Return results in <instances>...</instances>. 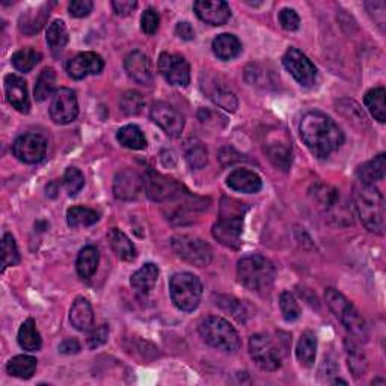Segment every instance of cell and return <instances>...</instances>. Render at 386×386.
I'll list each match as a JSON object with an SVG mask.
<instances>
[{
    "mask_svg": "<svg viewBox=\"0 0 386 386\" xmlns=\"http://www.w3.org/2000/svg\"><path fill=\"white\" fill-rule=\"evenodd\" d=\"M300 138L307 148L319 159H326L344 142L341 128L333 121L321 112H308L300 121Z\"/></svg>",
    "mask_w": 386,
    "mask_h": 386,
    "instance_id": "obj_1",
    "label": "cell"
},
{
    "mask_svg": "<svg viewBox=\"0 0 386 386\" xmlns=\"http://www.w3.org/2000/svg\"><path fill=\"white\" fill-rule=\"evenodd\" d=\"M353 204L360 222L371 233L383 234L385 229V199L374 184L356 181L353 186Z\"/></svg>",
    "mask_w": 386,
    "mask_h": 386,
    "instance_id": "obj_2",
    "label": "cell"
},
{
    "mask_svg": "<svg viewBox=\"0 0 386 386\" xmlns=\"http://www.w3.org/2000/svg\"><path fill=\"white\" fill-rule=\"evenodd\" d=\"M248 207L240 201L224 198L221 207V219L213 225V236L221 245L238 249L241 245V231H243V217Z\"/></svg>",
    "mask_w": 386,
    "mask_h": 386,
    "instance_id": "obj_3",
    "label": "cell"
},
{
    "mask_svg": "<svg viewBox=\"0 0 386 386\" xmlns=\"http://www.w3.org/2000/svg\"><path fill=\"white\" fill-rule=\"evenodd\" d=\"M237 276L241 285H245L250 292L263 293L272 288L276 269L270 260L261 255H248L238 261Z\"/></svg>",
    "mask_w": 386,
    "mask_h": 386,
    "instance_id": "obj_4",
    "label": "cell"
},
{
    "mask_svg": "<svg viewBox=\"0 0 386 386\" xmlns=\"http://www.w3.org/2000/svg\"><path fill=\"white\" fill-rule=\"evenodd\" d=\"M326 304L335 314V317L343 323L344 328L350 332L358 341H368V326L365 319L360 316V312L353 307L352 302H348L344 294H341L335 288H326L324 292Z\"/></svg>",
    "mask_w": 386,
    "mask_h": 386,
    "instance_id": "obj_5",
    "label": "cell"
},
{
    "mask_svg": "<svg viewBox=\"0 0 386 386\" xmlns=\"http://www.w3.org/2000/svg\"><path fill=\"white\" fill-rule=\"evenodd\" d=\"M312 198L320 211L336 225H352V205L347 202L340 190L328 186L317 184L312 187Z\"/></svg>",
    "mask_w": 386,
    "mask_h": 386,
    "instance_id": "obj_6",
    "label": "cell"
},
{
    "mask_svg": "<svg viewBox=\"0 0 386 386\" xmlns=\"http://www.w3.org/2000/svg\"><path fill=\"white\" fill-rule=\"evenodd\" d=\"M202 340L214 348L234 353L240 348V336L231 323L222 317H207L199 324Z\"/></svg>",
    "mask_w": 386,
    "mask_h": 386,
    "instance_id": "obj_7",
    "label": "cell"
},
{
    "mask_svg": "<svg viewBox=\"0 0 386 386\" xmlns=\"http://www.w3.org/2000/svg\"><path fill=\"white\" fill-rule=\"evenodd\" d=\"M169 292H171V299L178 309L192 312L193 309L198 308L201 302L202 284L198 276L187 272H181L175 273L171 277V281H169Z\"/></svg>",
    "mask_w": 386,
    "mask_h": 386,
    "instance_id": "obj_8",
    "label": "cell"
},
{
    "mask_svg": "<svg viewBox=\"0 0 386 386\" xmlns=\"http://www.w3.org/2000/svg\"><path fill=\"white\" fill-rule=\"evenodd\" d=\"M171 246L177 255L197 268H205L211 263L213 252L209 243L192 236H175L171 240Z\"/></svg>",
    "mask_w": 386,
    "mask_h": 386,
    "instance_id": "obj_9",
    "label": "cell"
},
{
    "mask_svg": "<svg viewBox=\"0 0 386 386\" xmlns=\"http://www.w3.org/2000/svg\"><path fill=\"white\" fill-rule=\"evenodd\" d=\"M282 64L285 70L292 75L296 82L302 87L309 88L317 80V68L314 67L311 60L302 53L297 48L292 47L288 48L287 53L284 55Z\"/></svg>",
    "mask_w": 386,
    "mask_h": 386,
    "instance_id": "obj_10",
    "label": "cell"
},
{
    "mask_svg": "<svg viewBox=\"0 0 386 386\" xmlns=\"http://www.w3.org/2000/svg\"><path fill=\"white\" fill-rule=\"evenodd\" d=\"M249 353L255 364L264 371H275L281 367L280 352L264 333H255L249 340Z\"/></svg>",
    "mask_w": 386,
    "mask_h": 386,
    "instance_id": "obj_11",
    "label": "cell"
},
{
    "mask_svg": "<svg viewBox=\"0 0 386 386\" xmlns=\"http://www.w3.org/2000/svg\"><path fill=\"white\" fill-rule=\"evenodd\" d=\"M12 153L23 163H40L47 153V140L38 133H26L16 139Z\"/></svg>",
    "mask_w": 386,
    "mask_h": 386,
    "instance_id": "obj_12",
    "label": "cell"
},
{
    "mask_svg": "<svg viewBox=\"0 0 386 386\" xmlns=\"http://www.w3.org/2000/svg\"><path fill=\"white\" fill-rule=\"evenodd\" d=\"M159 71L169 84L187 87L190 83V67L187 60L174 53H162L159 57Z\"/></svg>",
    "mask_w": 386,
    "mask_h": 386,
    "instance_id": "obj_13",
    "label": "cell"
},
{
    "mask_svg": "<svg viewBox=\"0 0 386 386\" xmlns=\"http://www.w3.org/2000/svg\"><path fill=\"white\" fill-rule=\"evenodd\" d=\"M143 186L147 195L155 202H166L172 199L175 195L184 187L178 184L175 180L157 174L154 171H148L143 177Z\"/></svg>",
    "mask_w": 386,
    "mask_h": 386,
    "instance_id": "obj_14",
    "label": "cell"
},
{
    "mask_svg": "<svg viewBox=\"0 0 386 386\" xmlns=\"http://www.w3.org/2000/svg\"><path fill=\"white\" fill-rule=\"evenodd\" d=\"M151 119L159 126L167 136L178 138L184 128V118L171 104L159 101L154 103L150 112Z\"/></svg>",
    "mask_w": 386,
    "mask_h": 386,
    "instance_id": "obj_15",
    "label": "cell"
},
{
    "mask_svg": "<svg viewBox=\"0 0 386 386\" xmlns=\"http://www.w3.org/2000/svg\"><path fill=\"white\" fill-rule=\"evenodd\" d=\"M79 104L76 94L68 88H60L55 92L50 104V116L56 124H70L77 118Z\"/></svg>",
    "mask_w": 386,
    "mask_h": 386,
    "instance_id": "obj_16",
    "label": "cell"
},
{
    "mask_svg": "<svg viewBox=\"0 0 386 386\" xmlns=\"http://www.w3.org/2000/svg\"><path fill=\"white\" fill-rule=\"evenodd\" d=\"M104 68V60L94 52H84L72 57L67 64V72L71 79L82 80L87 76L100 75Z\"/></svg>",
    "mask_w": 386,
    "mask_h": 386,
    "instance_id": "obj_17",
    "label": "cell"
},
{
    "mask_svg": "<svg viewBox=\"0 0 386 386\" xmlns=\"http://www.w3.org/2000/svg\"><path fill=\"white\" fill-rule=\"evenodd\" d=\"M124 67H126L128 77L133 82H136L138 84H140V87H151L153 84V68H151L150 57L147 55L139 52V50L131 52L126 57Z\"/></svg>",
    "mask_w": 386,
    "mask_h": 386,
    "instance_id": "obj_18",
    "label": "cell"
},
{
    "mask_svg": "<svg viewBox=\"0 0 386 386\" xmlns=\"http://www.w3.org/2000/svg\"><path fill=\"white\" fill-rule=\"evenodd\" d=\"M193 9H195L199 20L213 24V26H222L231 17L229 5L226 2H222V0H217V2L198 0V2L193 4Z\"/></svg>",
    "mask_w": 386,
    "mask_h": 386,
    "instance_id": "obj_19",
    "label": "cell"
},
{
    "mask_svg": "<svg viewBox=\"0 0 386 386\" xmlns=\"http://www.w3.org/2000/svg\"><path fill=\"white\" fill-rule=\"evenodd\" d=\"M5 92L8 103L21 114L31 111V101L26 80L17 75H8L5 77Z\"/></svg>",
    "mask_w": 386,
    "mask_h": 386,
    "instance_id": "obj_20",
    "label": "cell"
},
{
    "mask_svg": "<svg viewBox=\"0 0 386 386\" xmlns=\"http://www.w3.org/2000/svg\"><path fill=\"white\" fill-rule=\"evenodd\" d=\"M143 181L139 174L133 169H124L116 174L114 181V193L115 198L123 201L136 199L140 193Z\"/></svg>",
    "mask_w": 386,
    "mask_h": 386,
    "instance_id": "obj_21",
    "label": "cell"
},
{
    "mask_svg": "<svg viewBox=\"0 0 386 386\" xmlns=\"http://www.w3.org/2000/svg\"><path fill=\"white\" fill-rule=\"evenodd\" d=\"M229 189L241 193H257L263 187V181L258 174L248 171V169H236L226 178Z\"/></svg>",
    "mask_w": 386,
    "mask_h": 386,
    "instance_id": "obj_22",
    "label": "cell"
},
{
    "mask_svg": "<svg viewBox=\"0 0 386 386\" xmlns=\"http://www.w3.org/2000/svg\"><path fill=\"white\" fill-rule=\"evenodd\" d=\"M264 153L269 157V160L281 171H288L292 166V145L287 140L275 139L264 145Z\"/></svg>",
    "mask_w": 386,
    "mask_h": 386,
    "instance_id": "obj_23",
    "label": "cell"
},
{
    "mask_svg": "<svg viewBox=\"0 0 386 386\" xmlns=\"http://www.w3.org/2000/svg\"><path fill=\"white\" fill-rule=\"evenodd\" d=\"M70 320L72 326L80 332L91 331L94 326V311L89 302L84 297H77L70 311Z\"/></svg>",
    "mask_w": 386,
    "mask_h": 386,
    "instance_id": "obj_24",
    "label": "cell"
},
{
    "mask_svg": "<svg viewBox=\"0 0 386 386\" xmlns=\"http://www.w3.org/2000/svg\"><path fill=\"white\" fill-rule=\"evenodd\" d=\"M107 240L109 245H111L112 250L116 253V257L119 260L124 261H133L138 257V250L133 245V241L121 231L118 228H112L111 231L107 233Z\"/></svg>",
    "mask_w": 386,
    "mask_h": 386,
    "instance_id": "obj_25",
    "label": "cell"
},
{
    "mask_svg": "<svg viewBox=\"0 0 386 386\" xmlns=\"http://www.w3.org/2000/svg\"><path fill=\"white\" fill-rule=\"evenodd\" d=\"M157 277H159V269H157L155 264L148 263V264H143L136 273L131 275L130 284L138 293L148 294L154 288Z\"/></svg>",
    "mask_w": 386,
    "mask_h": 386,
    "instance_id": "obj_26",
    "label": "cell"
},
{
    "mask_svg": "<svg viewBox=\"0 0 386 386\" xmlns=\"http://www.w3.org/2000/svg\"><path fill=\"white\" fill-rule=\"evenodd\" d=\"M213 53L222 60H231L241 53V43L231 33L217 35L211 44Z\"/></svg>",
    "mask_w": 386,
    "mask_h": 386,
    "instance_id": "obj_27",
    "label": "cell"
},
{
    "mask_svg": "<svg viewBox=\"0 0 386 386\" xmlns=\"http://www.w3.org/2000/svg\"><path fill=\"white\" fill-rule=\"evenodd\" d=\"M385 169H386V155L382 153L377 157H374L373 160L360 165L356 171L358 181L365 184H374L376 181H380L385 178Z\"/></svg>",
    "mask_w": 386,
    "mask_h": 386,
    "instance_id": "obj_28",
    "label": "cell"
},
{
    "mask_svg": "<svg viewBox=\"0 0 386 386\" xmlns=\"http://www.w3.org/2000/svg\"><path fill=\"white\" fill-rule=\"evenodd\" d=\"M100 263V252L95 246H87L79 252V257L76 261V269L80 277L83 280H89V277L96 272Z\"/></svg>",
    "mask_w": 386,
    "mask_h": 386,
    "instance_id": "obj_29",
    "label": "cell"
},
{
    "mask_svg": "<svg viewBox=\"0 0 386 386\" xmlns=\"http://www.w3.org/2000/svg\"><path fill=\"white\" fill-rule=\"evenodd\" d=\"M316 353H317V338L311 331H307L302 333L300 340L297 343L296 356L299 362L304 367H312L316 362Z\"/></svg>",
    "mask_w": 386,
    "mask_h": 386,
    "instance_id": "obj_30",
    "label": "cell"
},
{
    "mask_svg": "<svg viewBox=\"0 0 386 386\" xmlns=\"http://www.w3.org/2000/svg\"><path fill=\"white\" fill-rule=\"evenodd\" d=\"M36 365H38V360H36L33 356L18 355L8 362L6 371L8 374H11V376L18 377V379H31L36 371Z\"/></svg>",
    "mask_w": 386,
    "mask_h": 386,
    "instance_id": "obj_31",
    "label": "cell"
},
{
    "mask_svg": "<svg viewBox=\"0 0 386 386\" xmlns=\"http://www.w3.org/2000/svg\"><path fill=\"white\" fill-rule=\"evenodd\" d=\"M346 344V352H347V360H348V368L353 373V376L356 379L362 377L367 373L368 364H367V358L362 352L360 347L353 341V340H347L344 341Z\"/></svg>",
    "mask_w": 386,
    "mask_h": 386,
    "instance_id": "obj_32",
    "label": "cell"
},
{
    "mask_svg": "<svg viewBox=\"0 0 386 386\" xmlns=\"http://www.w3.org/2000/svg\"><path fill=\"white\" fill-rule=\"evenodd\" d=\"M18 344L21 348L28 350V352H38L43 346L41 335L36 329V324L33 319H28L21 324L18 331Z\"/></svg>",
    "mask_w": 386,
    "mask_h": 386,
    "instance_id": "obj_33",
    "label": "cell"
},
{
    "mask_svg": "<svg viewBox=\"0 0 386 386\" xmlns=\"http://www.w3.org/2000/svg\"><path fill=\"white\" fill-rule=\"evenodd\" d=\"M385 96L386 91L383 87L373 88L365 94L364 103L368 109V112L374 116V119L383 124L386 121V106H385Z\"/></svg>",
    "mask_w": 386,
    "mask_h": 386,
    "instance_id": "obj_34",
    "label": "cell"
},
{
    "mask_svg": "<svg viewBox=\"0 0 386 386\" xmlns=\"http://www.w3.org/2000/svg\"><path fill=\"white\" fill-rule=\"evenodd\" d=\"M48 17V9L47 6H41L38 9H33V11H29V12H24V14H21L20 17V31L23 33H28V35H33L38 32L43 26L44 23Z\"/></svg>",
    "mask_w": 386,
    "mask_h": 386,
    "instance_id": "obj_35",
    "label": "cell"
},
{
    "mask_svg": "<svg viewBox=\"0 0 386 386\" xmlns=\"http://www.w3.org/2000/svg\"><path fill=\"white\" fill-rule=\"evenodd\" d=\"M118 142L130 150H143L147 148V139H145L142 130L138 126H124L118 130Z\"/></svg>",
    "mask_w": 386,
    "mask_h": 386,
    "instance_id": "obj_36",
    "label": "cell"
},
{
    "mask_svg": "<svg viewBox=\"0 0 386 386\" xmlns=\"http://www.w3.org/2000/svg\"><path fill=\"white\" fill-rule=\"evenodd\" d=\"M100 216L95 210L88 207H72L67 213V222L71 228L91 226L99 222Z\"/></svg>",
    "mask_w": 386,
    "mask_h": 386,
    "instance_id": "obj_37",
    "label": "cell"
},
{
    "mask_svg": "<svg viewBox=\"0 0 386 386\" xmlns=\"http://www.w3.org/2000/svg\"><path fill=\"white\" fill-rule=\"evenodd\" d=\"M55 84H56V72L53 68H44L41 71V75L36 80L35 84V100L36 101H45L48 96L52 95L55 91Z\"/></svg>",
    "mask_w": 386,
    "mask_h": 386,
    "instance_id": "obj_38",
    "label": "cell"
},
{
    "mask_svg": "<svg viewBox=\"0 0 386 386\" xmlns=\"http://www.w3.org/2000/svg\"><path fill=\"white\" fill-rule=\"evenodd\" d=\"M47 44L53 52L62 50L68 43V32L65 28V23L60 20H55L47 29Z\"/></svg>",
    "mask_w": 386,
    "mask_h": 386,
    "instance_id": "obj_39",
    "label": "cell"
},
{
    "mask_svg": "<svg viewBox=\"0 0 386 386\" xmlns=\"http://www.w3.org/2000/svg\"><path fill=\"white\" fill-rule=\"evenodd\" d=\"M12 65H14L16 70L21 72H29L33 70V67L41 60V53H38L33 48H21V50L16 52L12 55Z\"/></svg>",
    "mask_w": 386,
    "mask_h": 386,
    "instance_id": "obj_40",
    "label": "cell"
},
{
    "mask_svg": "<svg viewBox=\"0 0 386 386\" xmlns=\"http://www.w3.org/2000/svg\"><path fill=\"white\" fill-rule=\"evenodd\" d=\"M119 107L126 115L133 116V115H139L142 112V109L145 107V100L142 94L136 91H127L123 96H121Z\"/></svg>",
    "mask_w": 386,
    "mask_h": 386,
    "instance_id": "obj_41",
    "label": "cell"
},
{
    "mask_svg": "<svg viewBox=\"0 0 386 386\" xmlns=\"http://www.w3.org/2000/svg\"><path fill=\"white\" fill-rule=\"evenodd\" d=\"M209 160V154L207 148L204 147L201 142H193L190 143L187 150H186V162L192 169H202L205 165H207Z\"/></svg>",
    "mask_w": 386,
    "mask_h": 386,
    "instance_id": "obj_42",
    "label": "cell"
},
{
    "mask_svg": "<svg viewBox=\"0 0 386 386\" xmlns=\"http://www.w3.org/2000/svg\"><path fill=\"white\" fill-rule=\"evenodd\" d=\"M2 258H4L2 272H5L6 268H12V265H17L20 263V252L14 237L11 234H5L2 238Z\"/></svg>",
    "mask_w": 386,
    "mask_h": 386,
    "instance_id": "obj_43",
    "label": "cell"
},
{
    "mask_svg": "<svg viewBox=\"0 0 386 386\" xmlns=\"http://www.w3.org/2000/svg\"><path fill=\"white\" fill-rule=\"evenodd\" d=\"M210 99L217 106L225 109V111L228 112H236V109L238 107L237 96L231 91H228L226 88H222V87L213 88V91L210 92Z\"/></svg>",
    "mask_w": 386,
    "mask_h": 386,
    "instance_id": "obj_44",
    "label": "cell"
},
{
    "mask_svg": "<svg viewBox=\"0 0 386 386\" xmlns=\"http://www.w3.org/2000/svg\"><path fill=\"white\" fill-rule=\"evenodd\" d=\"M280 307H281V311H282V316L287 321H296L300 314H302V309L297 304V300L294 299V296L292 293H282L281 294V299H280Z\"/></svg>",
    "mask_w": 386,
    "mask_h": 386,
    "instance_id": "obj_45",
    "label": "cell"
},
{
    "mask_svg": "<svg viewBox=\"0 0 386 386\" xmlns=\"http://www.w3.org/2000/svg\"><path fill=\"white\" fill-rule=\"evenodd\" d=\"M64 184L70 193V197H75L84 186V177L77 167H68L64 175Z\"/></svg>",
    "mask_w": 386,
    "mask_h": 386,
    "instance_id": "obj_46",
    "label": "cell"
},
{
    "mask_svg": "<svg viewBox=\"0 0 386 386\" xmlns=\"http://www.w3.org/2000/svg\"><path fill=\"white\" fill-rule=\"evenodd\" d=\"M159 24H160L159 12L153 8H148V9L143 11V14L140 17V28L145 33H148V35L155 33L157 29H159Z\"/></svg>",
    "mask_w": 386,
    "mask_h": 386,
    "instance_id": "obj_47",
    "label": "cell"
},
{
    "mask_svg": "<svg viewBox=\"0 0 386 386\" xmlns=\"http://www.w3.org/2000/svg\"><path fill=\"white\" fill-rule=\"evenodd\" d=\"M217 305H221L225 311H229L231 312V316H234L237 320H243L245 321V316H246V311L243 308V305L240 304L238 300H234L231 297H219L216 302Z\"/></svg>",
    "mask_w": 386,
    "mask_h": 386,
    "instance_id": "obj_48",
    "label": "cell"
},
{
    "mask_svg": "<svg viewBox=\"0 0 386 386\" xmlns=\"http://www.w3.org/2000/svg\"><path fill=\"white\" fill-rule=\"evenodd\" d=\"M280 23L281 26L288 31V32H294L300 26V17L297 16V12L294 9L284 8L280 12Z\"/></svg>",
    "mask_w": 386,
    "mask_h": 386,
    "instance_id": "obj_49",
    "label": "cell"
},
{
    "mask_svg": "<svg viewBox=\"0 0 386 386\" xmlns=\"http://www.w3.org/2000/svg\"><path fill=\"white\" fill-rule=\"evenodd\" d=\"M92 8H94V4L91 2V0H72V2L68 5L70 14L76 18L88 17L91 14Z\"/></svg>",
    "mask_w": 386,
    "mask_h": 386,
    "instance_id": "obj_50",
    "label": "cell"
},
{
    "mask_svg": "<svg viewBox=\"0 0 386 386\" xmlns=\"http://www.w3.org/2000/svg\"><path fill=\"white\" fill-rule=\"evenodd\" d=\"M109 338V326L107 324H101L99 326V328H95L91 333H89V338H88V346L91 348H96L103 346Z\"/></svg>",
    "mask_w": 386,
    "mask_h": 386,
    "instance_id": "obj_51",
    "label": "cell"
},
{
    "mask_svg": "<svg viewBox=\"0 0 386 386\" xmlns=\"http://www.w3.org/2000/svg\"><path fill=\"white\" fill-rule=\"evenodd\" d=\"M136 6L138 4L135 2V0H115V2H112L114 11L121 17L130 16L131 12L136 9Z\"/></svg>",
    "mask_w": 386,
    "mask_h": 386,
    "instance_id": "obj_52",
    "label": "cell"
},
{
    "mask_svg": "<svg viewBox=\"0 0 386 386\" xmlns=\"http://www.w3.org/2000/svg\"><path fill=\"white\" fill-rule=\"evenodd\" d=\"M175 33L178 38L184 41H192L193 38H195V31H193L192 24L187 21H180L175 28Z\"/></svg>",
    "mask_w": 386,
    "mask_h": 386,
    "instance_id": "obj_53",
    "label": "cell"
},
{
    "mask_svg": "<svg viewBox=\"0 0 386 386\" xmlns=\"http://www.w3.org/2000/svg\"><path fill=\"white\" fill-rule=\"evenodd\" d=\"M59 352L64 355H72V353H79L80 352V343L76 340V338H67L59 346Z\"/></svg>",
    "mask_w": 386,
    "mask_h": 386,
    "instance_id": "obj_54",
    "label": "cell"
}]
</instances>
